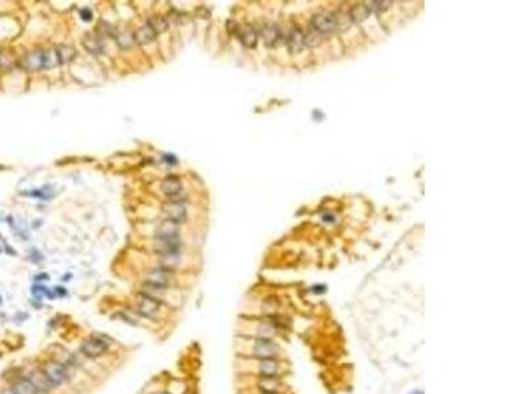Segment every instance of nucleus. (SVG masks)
I'll list each match as a JSON object with an SVG mask.
<instances>
[{"instance_id": "1", "label": "nucleus", "mask_w": 526, "mask_h": 394, "mask_svg": "<svg viewBox=\"0 0 526 394\" xmlns=\"http://www.w3.org/2000/svg\"><path fill=\"white\" fill-rule=\"evenodd\" d=\"M58 53L57 47L54 49H41L28 53L21 59V66L28 71H41V70L53 69L59 66Z\"/></svg>"}, {"instance_id": "2", "label": "nucleus", "mask_w": 526, "mask_h": 394, "mask_svg": "<svg viewBox=\"0 0 526 394\" xmlns=\"http://www.w3.org/2000/svg\"><path fill=\"white\" fill-rule=\"evenodd\" d=\"M313 29L320 34H328L337 30V20L335 13H319L312 19Z\"/></svg>"}, {"instance_id": "3", "label": "nucleus", "mask_w": 526, "mask_h": 394, "mask_svg": "<svg viewBox=\"0 0 526 394\" xmlns=\"http://www.w3.org/2000/svg\"><path fill=\"white\" fill-rule=\"evenodd\" d=\"M138 313L148 318H154L161 310V302L149 294H141L137 301Z\"/></svg>"}, {"instance_id": "4", "label": "nucleus", "mask_w": 526, "mask_h": 394, "mask_svg": "<svg viewBox=\"0 0 526 394\" xmlns=\"http://www.w3.org/2000/svg\"><path fill=\"white\" fill-rule=\"evenodd\" d=\"M162 209H163L164 214L167 216V220L181 223L183 222V221H186V218H187V208H186L184 203H182V201L179 200H172L164 203Z\"/></svg>"}, {"instance_id": "5", "label": "nucleus", "mask_w": 526, "mask_h": 394, "mask_svg": "<svg viewBox=\"0 0 526 394\" xmlns=\"http://www.w3.org/2000/svg\"><path fill=\"white\" fill-rule=\"evenodd\" d=\"M171 281V273L170 271H166V269L158 268L153 269L150 272L146 275L145 277V282L146 285L150 286V288H157V289H164L167 288V285Z\"/></svg>"}, {"instance_id": "6", "label": "nucleus", "mask_w": 526, "mask_h": 394, "mask_svg": "<svg viewBox=\"0 0 526 394\" xmlns=\"http://www.w3.org/2000/svg\"><path fill=\"white\" fill-rule=\"evenodd\" d=\"M43 374H45L48 380L52 382L53 386L56 385L62 384L63 381L67 377V369L63 364L61 363H57V361H52V363H48V364L43 367Z\"/></svg>"}, {"instance_id": "7", "label": "nucleus", "mask_w": 526, "mask_h": 394, "mask_svg": "<svg viewBox=\"0 0 526 394\" xmlns=\"http://www.w3.org/2000/svg\"><path fill=\"white\" fill-rule=\"evenodd\" d=\"M107 350H108L107 341H104L100 338H96V336H92V338L87 339V340L83 341L82 344V352L85 356H90V358L102 356L103 354L107 352Z\"/></svg>"}, {"instance_id": "8", "label": "nucleus", "mask_w": 526, "mask_h": 394, "mask_svg": "<svg viewBox=\"0 0 526 394\" xmlns=\"http://www.w3.org/2000/svg\"><path fill=\"white\" fill-rule=\"evenodd\" d=\"M178 235H179V223L167 218L162 221L155 230L157 239H174L178 238Z\"/></svg>"}, {"instance_id": "9", "label": "nucleus", "mask_w": 526, "mask_h": 394, "mask_svg": "<svg viewBox=\"0 0 526 394\" xmlns=\"http://www.w3.org/2000/svg\"><path fill=\"white\" fill-rule=\"evenodd\" d=\"M259 36L265 41L267 46H275L282 39V33L279 28L273 24H266L263 25L259 30Z\"/></svg>"}, {"instance_id": "10", "label": "nucleus", "mask_w": 526, "mask_h": 394, "mask_svg": "<svg viewBox=\"0 0 526 394\" xmlns=\"http://www.w3.org/2000/svg\"><path fill=\"white\" fill-rule=\"evenodd\" d=\"M254 355L259 359H273L276 348L270 339H259L254 346Z\"/></svg>"}, {"instance_id": "11", "label": "nucleus", "mask_w": 526, "mask_h": 394, "mask_svg": "<svg viewBox=\"0 0 526 394\" xmlns=\"http://www.w3.org/2000/svg\"><path fill=\"white\" fill-rule=\"evenodd\" d=\"M287 45H288L289 50L293 54H297V53L301 52L304 47H305V41H304V33L300 29H292L289 32V34L287 36Z\"/></svg>"}, {"instance_id": "12", "label": "nucleus", "mask_w": 526, "mask_h": 394, "mask_svg": "<svg viewBox=\"0 0 526 394\" xmlns=\"http://www.w3.org/2000/svg\"><path fill=\"white\" fill-rule=\"evenodd\" d=\"M157 33L151 29L150 26L146 24V25L140 26L135 33H133V37H135V42L137 45H148V43L153 42L155 38H157Z\"/></svg>"}, {"instance_id": "13", "label": "nucleus", "mask_w": 526, "mask_h": 394, "mask_svg": "<svg viewBox=\"0 0 526 394\" xmlns=\"http://www.w3.org/2000/svg\"><path fill=\"white\" fill-rule=\"evenodd\" d=\"M182 181L177 176H168L166 177L161 184V189L166 196L175 197L182 192Z\"/></svg>"}, {"instance_id": "14", "label": "nucleus", "mask_w": 526, "mask_h": 394, "mask_svg": "<svg viewBox=\"0 0 526 394\" xmlns=\"http://www.w3.org/2000/svg\"><path fill=\"white\" fill-rule=\"evenodd\" d=\"M238 38L246 47H255L258 42V33L250 25H243L238 29Z\"/></svg>"}, {"instance_id": "15", "label": "nucleus", "mask_w": 526, "mask_h": 394, "mask_svg": "<svg viewBox=\"0 0 526 394\" xmlns=\"http://www.w3.org/2000/svg\"><path fill=\"white\" fill-rule=\"evenodd\" d=\"M179 263H181L179 251L162 254L161 259H159V266H161L162 269H166V271H172V269H175L179 266Z\"/></svg>"}, {"instance_id": "16", "label": "nucleus", "mask_w": 526, "mask_h": 394, "mask_svg": "<svg viewBox=\"0 0 526 394\" xmlns=\"http://www.w3.org/2000/svg\"><path fill=\"white\" fill-rule=\"evenodd\" d=\"M28 378L30 380L33 386L36 387L37 391H48L53 386L52 382L43 374V372H32Z\"/></svg>"}, {"instance_id": "17", "label": "nucleus", "mask_w": 526, "mask_h": 394, "mask_svg": "<svg viewBox=\"0 0 526 394\" xmlns=\"http://www.w3.org/2000/svg\"><path fill=\"white\" fill-rule=\"evenodd\" d=\"M370 13H371V11H370V8L367 7V4L361 3V4H355V6L353 7L352 10H350V12H348V16H350L352 21H355V23H362L363 20L367 19Z\"/></svg>"}, {"instance_id": "18", "label": "nucleus", "mask_w": 526, "mask_h": 394, "mask_svg": "<svg viewBox=\"0 0 526 394\" xmlns=\"http://www.w3.org/2000/svg\"><path fill=\"white\" fill-rule=\"evenodd\" d=\"M155 251L161 254V255L162 254L179 251V239L178 238H174V239H157Z\"/></svg>"}, {"instance_id": "19", "label": "nucleus", "mask_w": 526, "mask_h": 394, "mask_svg": "<svg viewBox=\"0 0 526 394\" xmlns=\"http://www.w3.org/2000/svg\"><path fill=\"white\" fill-rule=\"evenodd\" d=\"M102 36H95V34H87L83 39V45L90 53L92 54H100L103 52V42L100 39Z\"/></svg>"}, {"instance_id": "20", "label": "nucleus", "mask_w": 526, "mask_h": 394, "mask_svg": "<svg viewBox=\"0 0 526 394\" xmlns=\"http://www.w3.org/2000/svg\"><path fill=\"white\" fill-rule=\"evenodd\" d=\"M259 372L263 377H274L278 372V364L274 359H262L259 363Z\"/></svg>"}, {"instance_id": "21", "label": "nucleus", "mask_w": 526, "mask_h": 394, "mask_svg": "<svg viewBox=\"0 0 526 394\" xmlns=\"http://www.w3.org/2000/svg\"><path fill=\"white\" fill-rule=\"evenodd\" d=\"M12 390L16 394H37V389L33 386L29 378H21L13 385Z\"/></svg>"}, {"instance_id": "22", "label": "nucleus", "mask_w": 526, "mask_h": 394, "mask_svg": "<svg viewBox=\"0 0 526 394\" xmlns=\"http://www.w3.org/2000/svg\"><path fill=\"white\" fill-rule=\"evenodd\" d=\"M148 25L150 26L151 29L154 30L157 34H159V33H163L164 30H167V28H168L167 20L164 19L163 16H161V15H154V16H151L150 19L148 20Z\"/></svg>"}, {"instance_id": "23", "label": "nucleus", "mask_w": 526, "mask_h": 394, "mask_svg": "<svg viewBox=\"0 0 526 394\" xmlns=\"http://www.w3.org/2000/svg\"><path fill=\"white\" fill-rule=\"evenodd\" d=\"M57 53H58L59 63H61V65L72 61V59L75 58V54H76L75 49H74L72 46H66V45L58 46V47H57Z\"/></svg>"}, {"instance_id": "24", "label": "nucleus", "mask_w": 526, "mask_h": 394, "mask_svg": "<svg viewBox=\"0 0 526 394\" xmlns=\"http://www.w3.org/2000/svg\"><path fill=\"white\" fill-rule=\"evenodd\" d=\"M116 41H117L118 46L121 49H129V47H132L136 43L133 33L129 32H122L120 34H116Z\"/></svg>"}, {"instance_id": "25", "label": "nucleus", "mask_w": 526, "mask_h": 394, "mask_svg": "<svg viewBox=\"0 0 526 394\" xmlns=\"http://www.w3.org/2000/svg\"><path fill=\"white\" fill-rule=\"evenodd\" d=\"M259 386L266 394H274L278 390V382L274 377H263Z\"/></svg>"}, {"instance_id": "26", "label": "nucleus", "mask_w": 526, "mask_h": 394, "mask_svg": "<svg viewBox=\"0 0 526 394\" xmlns=\"http://www.w3.org/2000/svg\"><path fill=\"white\" fill-rule=\"evenodd\" d=\"M321 39H322V36L320 34V33L316 32L315 29L309 30L308 33H304V41H305V46H309V47H315V46L320 45Z\"/></svg>"}, {"instance_id": "27", "label": "nucleus", "mask_w": 526, "mask_h": 394, "mask_svg": "<svg viewBox=\"0 0 526 394\" xmlns=\"http://www.w3.org/2000/svg\"><path fill=\"white\" fill-rule=\"evenodd\" d=\"M15 56L11 52L0 53V69H10L15 65Z\"/></svg>"}, {"instance_id": "28", "label": "nucleus", "mask_w": 526, "mask_h": 394, "mask_svg": "<svg viewBox=\"0 0 526 394\" xmlns=\"http://www.w3.org/2000/svg\"><path fill=\"white\" fill-rule=\"evenodd\" d=\"M366 4H367V7L370 8L371 12H376V13L384 12V11H387L388 8H389V6H391L389 2H370V3H366Z\"/></svg>"}, {"instance_id": "29", "label": "nucleus", "mask_w": 526, "mask_h": 394, "mask_svg": "<svg viewBox=\"0 0 526 394\" xmlns=\"http://www.w3.org/2000/svg\"><path fill=\"white\" fill-rule=\"evenodd\" d=\"M80 15H82V19L85 20V21H89V20L92 19V13L91 11L89 10H83L82 12H80Z\"/></svg>"}, {"instance_id": "30", "label": "nucleus", "mask_w": 526, "mask_h": 394, "mask_svg": "<svg viewBox=\"0 0 526 394\" xmlns=\"http://www.w3.org/2000/svg\"><path fill=\"white\" fill-rule=\"evenodd\" d=\"M2 394H16V393H15V391H13L12 389H8V390H4Z\"/></svg>"}, {"instance_id": "31", "label": "nucleus", "mask_w": 526, "mask_h": 394, "mask_svg": "<svg viewBox=\"0 0 526 394\" xmlns=\"http://www.w3.org/2000/svg\"><path fill=\"white\" fill-rule=\"evenodd\" d=\"M0 304H2V297H0Z\"/></svg>"}, {"instance_id": "32", "label": "nucleus", "mask_w": 526, "mask_h": 394, "mask_svg": "<svg viewBox=\"0 0 526 394\" xmlns=\"http://www.w3.org/2000/svg\"><path fill=\"white\" fill-rule=\"evenodd\" d=\"M413 394H422V393H413Z\"/></svg>"}]
</instances>
